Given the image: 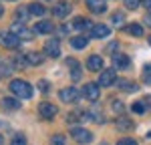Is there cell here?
I'll use <instances>...</instances> for the list:
<instances>
[{
	"label": "cell",
	"instance_id": "cell-3",
	"mask_svg": "<svg viewBox=\"0 0 151 145\" xmlns=\"http://www.w3.org/2000/svg\"><path fill=\"white\" fill-rule=\"evenodd\" d=\"M58 97H60L63 103H77L79 97H81V91H79L77 87H67V89H63V91L58 93Z\"/></svg>",
	"mask_w": 151,
	"mask_h": 145
},
{
	"label": "cell",
	"instance_id": "cell-35",
	"mask_svg": "<svg viewBox=\"0 0 151 145\" xmlns=\"http://www.w3.org/2000/svg\"><path fill=\"white\" fill-rule=\"evenodd\" d=\"M113 111H117V113H121V111H123V103H119V101H115V103H113Z\"/></svg>",
	"mask_w": 151,
	"mask_h": 145
},
{
	"label": "cell",
	"instance_id": "cell-26",
	"mask_svg": "<svg viewBox=\"0 0 151 145\" xmlns=\"http://www.w3.org/2000/svg\"><path fill=\"white\" fill-rule=\"evenodd\" d=\"M125 22V14L123 12H115L113 14V24H123Z\"/></svg>",
	"mask_w": 151,
	"mask_h": 145
},
{
	"label": "cell",
	"instance_id": "cell-17",
	"mask_svg": "<svg viewBox=\"0 0 151 145\" xmlns=\"http://www.w3.org/2000/svg\"><path fill=\"white\" fill-rule=\"evenodd\" d=\"M69 67H70V79L73 81H79L81 79V67H79V62L69 59Z\"/></svg>",
	"mask_w": 151,
	"mask_h": 145
},
{
	"label": "cell",
	"instance_id": "cell-1",
	"mask_svg": "<svg viewBox=\"0 0 151 145\" xmlns=\"http://www.w3.org/2000/svg\"><path fill=\"white\" fill-rule=\"evenodd\" d=\"M10 91L18 97V99H30V97H32V85L22 81V79H14L10 83Z\"/></svg>",
	"mask_w": 151,
	"mask_h": 145
},
{
	"label": "cell",
	"instance_id": "cell-14",
	"mask_svg": "<svg viewBox=\"0 0 151 145\" xmlns=\"http://www.w3.org/2000/svg\"><path fill=\"white\" fill-rule=\"evenodd\" d=\"M91 34H93L95 38H105V36L111 34V28L105 26V24H95L93 28H91Z\"/></svg>",
	"mask_w": 151,
	"mask_h": 145
},
{
	"label": "cell",
	"instance_id": "cell-41",
	"mask_svg": "<svg viewBox=\"0 0 151 145\" xmlns=\"http://www.w3.org/2000/svg\"><path fill=\"white\" fill-rule=\"evenodd\" d=\"M103 145H105V143H103Z\"/></svg>",
	"mask_w": 151,
	"mask_h": 145
},
{
	"label": "cell",
	"instance_id": "cell-34",
	"mask_svg": "<svg viewBox=\"0 0 151 145\" xmlns=\"http://www.w3.org/2000/svg\"><path fill=\"white\" fill-rule=\"evenodd\" d=\"M2 71V75H10V71H12V67H10V62H4V67L0 69Z\"/></svg>",
	"mask_w": 151,
	"mask_h": 145
},
{
	"label": "cell",
	"instance_id": "cell-28",
	"mask_svg": "<svg viewBox=\"0 0 151 145\" xmlns=\"http://www.w3.org/2000/svg\"><path fill=\"white\" fill-rule=\"evenodd\" d=\"M28 14H30V10H18V12H16V18H18V22H24V20L28 18Z\"/></svg>",
	"mask_w": 151,
	"mask_h": 145
},
{
	"label": "cell",
	"instance_id": "cell-11",
	"mask_svg": "<svg viewBox=\"0 0 151 145\" xmlns=\"http://www.w3.org/2000/svg\"><path fill=\"white\" fill-rule=\"evenodd\" d=\"M69 12H70V4L69 2H57L55 8H52V14H55L57 18H65Z\"/></svg>",
	"mask_w": 151,
	"mask_h": 145
},
{
	"label": "cell",
	"instance_id": "cell-38",
	"mask_svg": "<svg viewBox=\"0 0 151 145\" xmlns=\"http://www.w3.org/2000/svg\"><path fill=\"white\" fill-rule=\"evenodd\" d=\"M2 14H4V8H2V6H0V16H2Z\"/></svg>",
	"mask_w": 151,
	"mask_h": 145
},
{
	"label": "cell",
	"instance_id": "cell-4",
	"mask_svg": "<svg viewBox=\"0 0 151 145\" xmlns=\"http://www.w3.org/2000/svg\"><path fill=\"white\" fill-rule=\"evenodd\" d=\"M12 32L18 36L20 40H30V38L35 36V30H28L24 22H14L12 24Z\"/></svg>",
	"mask_w": 151,
	"mask_h": 145
},
{
	"label": "cell",
	"instance_id": "cell-8",
	"mask_svg": "<svg viewBox=\"0 0 151 145\" xmlns=\"http://www.w3.org/2000/svg\"><path fill=\"white\" fill-rule=\"evenodd\" d=\"M115 81H117L115 69L101 71V75H99V87H111V85H115Z\"/></svg>",
	"mask_w": 151,
	"mask_h": 145
},
{
	"label": "cell",
	"instance_id": "cell-10",
	"mask_svg": "<svg viewBox=\"0 0 151 145\" xmlns=\"http://www.w3.org/2000/svg\"><path fill=\"white\" fill-rule=\"evenodd\" d=\"M87 69H89V71H95V72L103 71V59H101L99 55H91V57L87 59Z\"/></svg>",
	"mask_w": 151,
	"mask_h": 145
},
{
	"label": "cell",
	"instance_id": "cell-33",
	"mask_svg": "<svg viewBox=\"0 0 151 145\" xmlns=\"http://www.w3.org/2000/svg\"><path fill=\"white\" fill-rule=\"evenodd\" d=\"M117 127H121V129H129V127H133L131 123H125V119H121V121H117Z\"/></svg>",
	"mask_w": 151,
	"mask_h": 145
},
{
	"label": "cell",
	"instance_id": "cell-18",
	"mask_svg": "<svg viewBox=\"0 0 151 145\" xmlns=\"http://www.w3.org/2000/svg\"><path fill=\"white\" fill-rule=\"evenodd\" d=\"M87 45H89L87 36H73V38H70V47H73V48H77V50L85 48Z\"/></svg>",
	"mask_w": 151,
	"mask_h": 145
},
{
	"label": "cell",
	"instance_id": "cell-20",
	"mask_svg": "<svg viewBox=\"0 0 151 145\" xmlns=\"http://www.w3.org/2000/svg\"><path fill=\"white\" fill-rule=\"evenodd\" d=\"M73 26H75L77 30H85V28L91 26V20H89V18H83V16H77V18L73 20Z\"/></svg>",
	"mask_w": 151,
	"mask_h": 145
},
{
	"label": "cell",
	"instance_id": "cell-25",
	"mask_svg": "<svg viewBox=\"0 0 151 145\" xmlns=\"http://www.w3.org/2000/svg\"><path fill=\"white\" fill-rule=\"evenodd\" d=\"M65 143H67V137L65 135H55L50 139V145H65Z\"/></svg>",
	"mask_w": 151,
	"mask_h": 145
},
{
	"label": "cell",
	"instance_id": "cell-36",
	"mask_svg": "<svg viewBox=\"0 0 151 145\" xmlns=\"http://www.w3.org/2000/svg\"><path fill=\"white\" fill-rule=\"evenodd\" d=\"M145 24H147V26H151V12H147V14H145Z\"/></svg>",
	"mask_w": 151,
	"mask_h": 145
},
{
	"label": "cell",
	"instance_id": "cell-12",
	"mask_svg": "<svg viewBox=\"0 0 151 145\" xmlns=\"http://www.w3.org/2000/svg\"><path fill=\"white\" fill-rule=\"evenodd\" d=\"M111 60H113V67L115 69H127L129 65H131V59H129L127 55H113Z\"/></svg>",
	"mask_w": 151,
	"mask_h": 145
},
{
	"label": "cell",
	"instance_id": "cell-32",
	"mask_svg": "<svg viewBox=\"0 0 151 145\" xmlns=\"http://www.w3.org/2000/svg\"><path fill=\"white\" fill-rule=\"evenodd\" d=\"M131 109H133L135 113H143V111H145V107H143V103H139V101H137V103H133V105H131Z\"/></svg>",
	"mask_w": 151,
	"mask_h": 145
},
{
	"label": "cell",
	"instance_id": "cell-27",
	"mask_svg": "<svg viewBox=\"0 0 151 145\" xmlns=\"http://www.w3.org/2000/svg\"><path fill=\"white\" fill-rule=\"evenodd\" d=\"M141 4V0H125V6L127 8H131V10H137Z\"/></svg>",
	"mask_w": 151,
	"mask_h": 145
},
{
	"label": "cell",
	"instance_id": "cell-15",
	"mask_svg": "<svg viewBox=\"0 0 151 145\" xmlns=\"http://www.w3.org/2000/svg\"><path fill=\"white\" fill-rule=\"evenodd\" d=\"M36 32H40V34H50L52 30H55V24L50 22V20H40V22L35 26Z\"/></svg>",
	"mask_w": 151,
	"mask_h": 145
},
{
	"label": "cell",
	"instance_id": "cell-31",
	"mask_svg": "<svg viewBox=\"0 0 151 145\" xmlns=\"http://www.w3.org/2000/svg\"><path fill=\"white\" fill-rule=\"evenodd\" d=\"M117 145H137V141H133L131 137H123V139H119Z\"/></svg>",
	"mask_w": 151,
	"mask_h": 145
},
{
	"label": "cell",
	"instance_id": "cell-9",
	"mask_svg": "<svg viewBox=\"0 0 151 145\" xmlns=\"http://www.w3.org/2000/svg\"><path fill=\"white\" fill-rule=\"evenodd\" d=\"M45 52H47L50 59L60 57V45H58L57 38H50V40H47V42H45Z\"/></svg>",
	"mask_w": 151,
	"mask_h": 145
},
{
	"label": "cell",
	"instance_id": "cell-7",
	"mask_svg": "<svg viewBox=\"0 0 151 145\" xmlns=\"http://www.w3.org/2000/svg\"><path fill=\"white\" fill-rule=\"evenodd\" d=\"M83 95L87 97L89 101H97L99 99V95H101V89H99V83H87L85 87H83Z\"/></svg>",
	"mask_w": 151,
	"mask_h": 145
},
{
	"label": "cell",
	"instance_id": "cell-21",
	"mask_svg": "<svg viewBox=\"0 0 151 145\" xmlns=\"http://www.w3.org/2000/svg\"><path fill=\"white\" fill-rule=\"evenodd\" d=\"M42 60H45V57H42V55H40V52H28V55H26V62H28V65H40V62H42Z\"/></svg>",
	"mask_w": 151,
	"mask_h": 145
},
{
	"label": "cell",
	"instance_id": "cell-30",
	"mask_svg": "<svg viewBox=\"0 0 151 145\" xmlns=\"http://www.w3.org/2000/svg\"><path fill=\"white\" fill-rule=\"evenodd\" d=\"M10 145H26V139H24V135H16L14 139H12Z\"/></svg>",
	"mask_w": 151,
	"mask_h": 145
},
{
	"label": "cell",
	"instance_id": "cell-19",
	"mask_svg": "<svg viewBox=\"0 0 151 145\" xmlns=\"http://www.w3.org/2000/svg\"><path fill=\"white\" fill-rule=\"evenodd\" d=\"M26 8L30 10V14H32V16H42V14L47 12V8H45L40 2H32V4H28Z\"/></svg>",
	"mask_w": 151,
	"mask_h": 145
},
{
	"label": "cell",
	"instance_id": "cell-16",
	"mask_svg": "<svg viewBox=\"0 0 151 145\" xmlns=\"http://www.w3.org/2000/svg\"><path fill=\"white\" fill-rule=\"evenodd\" d=\"M117 87L121 89V91H127V93H135L139 87L135 81H127V79H121V81H117Z\"/></svg>",
	"mask_w": 151,
	"mask_h": 145
},
{
	"label": "cell",
	"instance_id": "cell-39",
	"mask_svg": "<svg viewBox=\"0 0 151 145\" xmlns=\"http://www.w3.org/2000/svg\"><path fill=\"white\" fill-rule=\"evenodd\" d=\"M2 143H4V139H2V135H0V145H2Z\"/></svg>",
	"mask_w": 151,
	"mask_h": 145
},
{
	"label": "cell",
	"instance_id": "cell-5",
	"mask_svg": "<svg viewBox=\"0 0 151 145\" xmlns=\"http://www.w3.org/2000/svg\"><path fill=\"white\" fill-rule=\"evenodd\" d=\"M38 113H40V117H42V119L50 121L58 113V109H57V105H52V103H48V101H42V103L38 105Z\"/></svg>",
	"mask_w": 151,
	"mask_h": 145
},
{
	"label": "cell",
	"instance_id": "cell-13",
	"mask_svg": "<svg viewBox=\"0 0 151 145\" xmlns=\"http://www.w3.org/2000/svg\"><path fill=\"white\" fill-rule=\"evenodd\" d=\"M87 6L91 8V12L95 14H103L107 10V2L105 0H87Z\"/></svg>",
	"mask_w": 151,
	"mask_h": 145
},
{
	"label": "cell",
	"instance_id": "cell-29",
	"mask_svg": "<svg viewBox=\"0 0 151 145\" xmlns=\"http://www.w3.org/2000/svg\"><path fill=\"white\" fill-rule=\"evenodd\" d=\"M36 87H38V89H40L42 93H48V89H50L48 81H45V79H42V81H38V85H36Z\"/></svg>",
	"mask_w": 151,
	"mask_h": 145
},
{
	"label": "cell",
	"instance_id": "cell-40",
	"mask_svg": "<svg viewBox=\"0 0 151 145\" xmlns=\"http://www.w3.org/2000/svg\"><path fill=\"white\" fill-rule=\"evenodd\" d=\"M149 45H151V38H149Z\"/></svg>",
	"mask_w": 151,
	"mask_h": 145
},
{
	"label": "cell",
	"instance_id": "cell-2",
	"mask_svg": "<svg viewBox=\"0 0 151 145\" xmlns=\"http://www.w3.org/2000/svg\"><path fill=\"white\" fill-rule=\"evenodd\" d=\"M70 137H73L77 143H83V145H89L93 141V133L89 131V129H83V127H75V129L70 131Z\"/></svg>",
	"mask_w": 151,
	"mask_h": 145
},
{
	"label": "cell",
	"instance_id": "cell-22",
	"mask_svg": "<svg viewBox=\"0 0 151 145\" xmlns=\"http://www.w3.org/2000/svg\"><path fill=\"white\" fill-rule=\"evenodd\" d=\"M125 30H127L129 34H133V36H143V26L137 22H131L129 26H125Z\"/></svg>",
	"mask_w": 151,
	"mask_h": 145
},
{
	"label": "cell",
	"instance_id": "cell-23",
	"mask_svg": "<svg viewBox=\"0 0 151 145\" xmlns=\"http://www.w3.org/2000/svg\"><path fill=\"white\" fill-rule=\"evenodd\" d=\"M2 107L6 109V111H14V109H18L20 105H18L16 99H8V97H4V99H2Z\"/></svg>",
	"mask_w": 151,
	"mask_h": 145
},
{
	"label": "cell",
	"instance_id": "cell-37",
	"mask_svg": "<svg viewBox=\"0 0 151 145\" xmlns=\"http://www.w3.org/2000/svg\"><path fill=\"white\" fill-rule=\"evenodd\" d=\"M143 4H145V8H147V12H151V0H143Z\"/></svg>",
	"mask_w": 151,
	"mask_h": 145
},
{
	"label": "cell",
	"instance_id": "cell-24",
	"mask_svg": "<svg viewBox=\"0 0 151 145\" xmlns=\"http://www.w3.org/2000/svg\"><path fill=\"white\" fill-rule=\"evenodd\" d=\"M141 79H143V83H145V85H151V62L143 67V75H141Z\"/></svg>",
	"mask_w": 151,
	"mask_h": 145
},
{
	"label": "cell",
	"instance_id": "cell-6",
	"mask_svg": "<svg viewBox=\"0 0 151 145\" xmlns=\"http://www.w3.org/2000/svg\"><path fill=\"white\" fill-rule=\"evenodd\" d=\"M0 42H2V47H6V48H18L22 40L14 34V32H2L0 34Z\"/></svg>",
	"mask_w": 151,
	"mask_h": 145
}]
</instances>
